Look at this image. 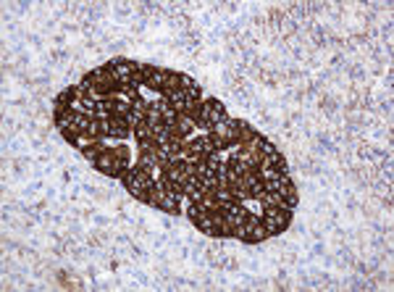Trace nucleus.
<instances>
[{
    "instance_id": "obj_1",
    "label": "nucleus",
    "mask_w": 394,
    "mask_h": 292,
    "mask_svg": "<svg viewBox=\"0 0 394 292\" xmlns=\"http://www.w3.org/2000/svg\"><path fill=\"white\" fill-rule=\"evenodd\" d=\"M100 174L111 176V179H121L131 169V161H129V147L118 145V147H108L102 153L98 161L92 163Z\"/></svg>"
},
{
    "instance_id": "obj_2",
    "label": "nucleus",
    "mask_w": 394,
    "mask_h": 292,
    "mask_svg": "<svg viewBox=\"0 0 394 292\" xmlns=\"http://www.w3.org/2000/svg\"><path fill=\"white\" fill-rule=\"evenodd\" d=\"M82 85H87L100 101H105V98H121L124 95V87L118 85L116 79H113V74L108 72L105 66H100V69H95V72L85 74V79H82Z\"/></svg>"
},
{
    "instance_id": "obj_3",
    "label": "nucleus",
    "mask_w": 394,
    "mask_h": 292,
    "mask_svg": "<svg viewBox=\"0 0 394 292\" xmlns=\"http://www.w3.org/2000/svg\"><path fill=\"white\" fill-rule=\"evenodd\" d=\"M121 182H124V187L129 192L134 200H142L147 203L150 200V195L155 192V176L142 171V169H137V166H131L127 174L121 176Z\"/></svg>"
},
{
    "instance_id": "obj_4",
    "label": "nucleus",
    "mask_w": 394,
    "mask_h": 292,
    "mask_svg": "<svg viewBox=\"0 0 394 292\" xmlns=\"http://www.w3.org/2000/svg\"><path fill=\"white\" fill-rule=\"evenodd\" d=\"M89 124H92V118L85 116V114L76 111V108H72V111H66L61 118H56V127H58L61 137H63L66 143H72V145L79 143L82 134H87Z\"/></svg>"
},
{
    "instance_id": "obj_5",
    "label": "nucleus",
    "mask_w": 394,
    "mask_h": 292,
    "mask_svg": "<svg viewBox=\"0 0 394 292\" xmlns=\"http://www.w3.org/2000/svg\"><path fill=\"white\" fill-rule=\"evenodd\" d=\"M192 224L203 234H208V237H232L229 224L223 221L221 211H216V208H205L197 219H192Z\"/></svg>"
},
{
    "instance_id": "obj_6",
    "label": "nucleus",
    "mask_w": 394,
    "mask_h": 292,
    "mask_svg": "<svg viewBox=\"0 0 394 292\" xmlns=\"http://www.w3.org/2000/svg\"><path fill=\"white\" fill-rule=\"evenodd\" d=\"M261 221L265 227L268 237H278L289 229L292 224V208H276V211H263L261 213Z\"/></svg>"
},
{
    "instance_id": "obj_7",
    "label": "nucleus",
    "mask_w": 394,
    "mask_h": 292,
    "mask_svg": "<svg viewBox=\"0 0 394 292\" xmlns=\"http://www.w3.org/2000/svg\"><path fill=\"white\" fill-rule=\"evenodd\" d=\"M229 116L226 114V108H223V103L219 98H208V101L200 103V121H197V127H205V129H213L219 121Z\"/></svg>"
},
{
    "instance_id": "obj_8",
    "label": "nucleus",
    "mask_w": 394,
    "mask_h": 292,
    "mask_svg": "<svg viewBox=\"0 0 394 292\" xmlns=\"http://www.w3.org/2000/svg\"><path fill=\"white\" fill-rule=\"evenodd\" d=\"M105 69L113 74V79H116L118 85L127 90H140L134 85V61H127V59H113L105 63Z\"/></svg>"
},
{
    "instance_id": "obj_9",
    "label": "nucleus",
    "mask_w": 394,
    "mask_h": 292,
    "mask_svg": "<svg viewBox=\"0 0 394 292\" xmlns=\"http://www.w3.org/2000/svg\"><path fill=\"white\" fill-rule=\"evenodd\" d=\"M179 200H182L179 195H174V192L161 190V187L155 185V192L150 195V200H147V205L158 208V211H163V213H171V216H179V213H182V203H179Z\"/></svg>"
},
{
    "instance_id": "obj_10",
    "label": "nucleus",
    "mask_w": 394,
    "mask_h": 292,
    "mask_svg": "<svg viewBox=\"0 0 394 292\" xmlns=\"http://www.w3.org/2000/svg\"><path fill=\"white\" fill-rule=\"evenodd\" d=\"M145 87L153 90V92H158V95L171 92V90L179 87V82H176V72H171V69H153L150 79L145 82Z\"/></svg>"
},
{
    "instance_id": "obj_11",
    "label": "nucleus",
    "mask_w": 394,
    "mask_h": 292,
    "mask_svg": "<svg viewBox=\"0 0 394 292\" xmlns=\"http://www.w3.org/2000/svg\"><path fill=\"white\" fill-rule=\"evenodd\" d=\"M265 240H268V232H265V227H263L261 216L250 211L248 224H245V234H242V242H248V245H261Z\"/></svg>"
},
{
    "instance_id": "obj_12",
    "label": "nucleus",
    "mask_w": 394,
    "mask_h": 292,
    "mask_svg": "<svg viewBox=\"0 0 394 292\" xmlns=\"http://www.w3.org/2000/svg\"><path fill=\"white\" fill-rule=\"evenodd\" d=\"M263 190H265V185H263L261 174L248 171V174L242 176V182H239V192H242V198H245V200H258V198L263 195Z\"/></svg>"
},
{
    "instance_id": "obj_13",
    "label": "nucleus",
    "mask_w": 394,
    "mask_h": 292,
    "mask_svg": "<svg viewBox=\"0 0 394 292\" xmlns=\"http://www.w3.org/2000/svg\"><path fill=\"white\" fill-rule=\"evenodd\" d=\"M74 103H76V90L74 87H66L63 92H58L56 101H53V121L63 116L66 111H72Z\"/></svg>"
},
{
    "instance_id": "obj_14",
    "label": "nucleus",
    "mask_w": 394,
    "mask_h": 292,
    "mask_svg": "<svg viewBox=\"0 0 394 292\" xmlns=\"http://www.w3.org/2000/svg\"><path fill=\"white\" fill-rule=\"evenodd\" d=\"M131 137V127L127 118H108V140H129Z\"/></svg>"
},
{
    "instance_id": "obj_15",
    "label": "nucleus",
    "mask_w": 394,
    "mask_h": 292,
    "mask_svg": "<svg viewBox=\"0 0 394 292\" xmlns=\"http://www.w3.org/2000/svg\"><path fill=\"white\" fill-rule=\"evenodd\" d=\"M234 137H237V147H248L255 137H258V132L250 127L248 121H239V118H234Z\"/></svg>"
},
{
    "instance_id": "obj_16",
    "label": "nucleus",
    "mask_w": 394,
    "mask_h": 292,
    "mask_svg": "<svg viewBox=\"0 0 394 292\" xmlns=\"http://www.w3.org/2000/svg\"><path fill=\"white\" fill-rule=\"evenodd\" d=\"M261 171H278V174H287V158L281 156V150H274L271 156H263Z\"/></svg>"
},
{
    "instance_id": "obj_17",
    "label": "nucleus",
    "mask_w": 394,
    "mask_h": 292,
    "mask_svg": "<svg viewBox=\"0 0 394 292\" xmlns=\"http://www.w3.org/2000/svg\"><path fill=\"white\" fill-rule=\"evenodd\" d=\"M161 98L174 108L176 114H184V111H187V92H184L182 87L171 90V92H166V95H161Z\"/></svg>"
},
{
    "instance_id": "obj_18",
    "label": "nucleus",
    "mask_w": 394,
    "mask_h": 292,
    "mask_svg": "<svg viewBox=\"0 0 394 292\" xmlns=\"http://www.w3.org/2000/svg\"><path fill=\"white\" fill-rule=\"evenodd\" d=\"M108 105H111V116L113 118H129L131 103L127 98H108Z\"/></svg>"
},
{
    "instance_id": "obj_19",
    "label": "nucleus",
    "mask_w": 394,
    "mask_h": 292,
    "mask_svg": "<svg viewBox=\"0 0 394 292\" xmlns=\"http://www.w3.org/2000/svg\"><path fill=\"white\" fill-rule=\"evenodd\" d=\"M105 150H108V147H105V143H102V140H92V143H87V145L82 147L79 153H82V156H85L89 163H95L102 156V153H105Z\"/></svg>"
},
{
    "instance_id": "obj_20",
    "label": "nucleus",
    "mask_w": 394,
    "mask_h": 292,
    "mask_svg": "<svg viewBox=\"0 0 394 292\" xmlns=\"http://www.w3.org/2000/svg\"><path fill=\"white\" fill-rule=\"evenodd\" d=\"M187 92V105L190 103H203V87L200 85H192L190 90H184Z\"/></svg>"
},
{
    "instance_id": "obj_21",
    "label": "nucleus",
    "mask_w": 394,
    "mask_h": 292,
    "mask_svg": "<svg viewBox=\"0 0 394 292\" xmlns=\"http://www.w3.org/2000/svg\"><path fill=\"white\" fill-rule=\"evenodd\" d=\"M176 82H179V87L182 90H190L192 85H197L192 76H187V74H176Z\"/></svg>"
}]
</instances>
